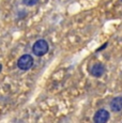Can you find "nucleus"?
Segmentation results:
<instances>
[{
    "mask_svg": "<svg viewBox=\"0 0 122 123\" xmlns=\"http://www.w3.org/2000/svg\"><path fill=\"white\" fill-rule=\"evenodd\" d=\"M37 2H39V0H23V3H24L25 6H36Z\"/></svg>",
    "mask_w": 122,
    "mask_h": 123,
    "instance_id": "423d86ee",
    "label": "nucleus"
},
{
    "mask_svg": "<svg viewBox=\"0 0 122 123\" xmlns=\"http://www.w3.org/2000/svg\"><path fill=\"white\" fill-rule=\"evenodd\" d=\"M104 71L105 68L103 67V64H101V63H97V64H94L92 68H91V75L94 77H101L103 74H104Z\"/></svg>",
    "mask_w": 122,
    "mask_h": 123,
    "instance_id": "39448f33",
    "label": "nucleus"
},
{
    "mask_svg": "<svg viewBox=\"0 0 122 123\" xmlns=\"http://www.w3.org/2000/svg\"><path fill=\"white\" fill-rule=\"evenodd\" d=\"M1 68H2V67H1V65H0V70H1Z\"/></svg>",
    "mask_w": 122,
    "mask_h": 123,
    "instance_id": "0eeeda50",
    "label": "nucleus"
},
{
    "mask_svg": "<svg viewBox=\"0 0 122 123\" xmlns=\"http://www.w3.org/2000/svg\"><path fill=\"white\" fill-rule=\"evenodd\" d=\"M48 48H49L48 43L45 40H39L32 46V53L37 57H42L47 54Z\"/></svg>",
    "mask_w": 122,
    "mask_h": 123,
    "instance_id": "f257e3e1",
    "label": "nucleus"
},
{
    "mask_svg": "<svg viewBox=\"0 0 122 123\" xmlns=\"http://www.w3.org/2000/svg\"><path fill=\"white\" fill-rule=\"evenodd\" d=\"M110 109L115 112H119L122 110V96H117L110 102Z\"/></svg>",
    "mask_w": 122,
    "mask_h": 123,
    "instance_id": "20e7f679",
    "label": "nucleus"
},
{
    "mask_svg": "<svg viewBox=\"0 0 122 123\" xmlns=\"http://www.w3.org/2000/svg\"><path fill=\"white\" fill-rule=\"evenodd\" d=\"M109 119V112L106 109H100L95 112L93 117V121L95 123H105Z\"/></svg>",
    "mask_w": 122,
    "mask_h": 123,
    "instance_id": "7ed1b4c3",
    "label": "nucleus"
},
{
    "mask_svg": "<svg viewBox=\"0 0 122 123\" xmlns=\"http://www.w3.org/2000/svg\"><path fill=\"white\" fill-rule=\"evenodd\" d=\"M32 65H33V58L28 54L23 55L17 61V67L23 71L29 70V68H32Z\"/></svg>",
    "mask_w": 122,
    "mask_h": 123,
    "instance_id": "f03ea898",
    "label": "nucleus"
},
{
    "mask_svg": "<svg viewBox=\"0 0 122 123\" xmlns=\"http://www.w3.org/2000/svg\"><path fill=\"white\" fill-rule=\"evenodd\" d=\"M121 1H122V0H121Z\"/></svg>",
    "mask_w": 122,
    "mask_h": 123,
    "instance_id": "6e6552de",
    "label": "nucleus"
}]
</instances>
